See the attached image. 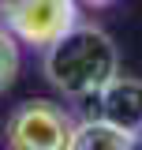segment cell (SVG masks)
I'll return each instance as SVG.
<instances>
[{
	"label": "cell",
	"instance_id": "6da1fadb",
	"mask_svg": "<svg viewBox=\"0 0 142 150\" xmlns=\"http://www.w3.org/2000/svg\"><path fill=\"white\" fill-rule=\"evenodd\" d=\"M41 71L49 86L60 90L64 98H97L120 75V53H116V41L101 26L79 23L56 45L45 49Z\"/></svg>",
	"mask_w": 142,
	"mask_h": 150
},
{
	"label": "cell",
	"instance_id": "7a4b0ae2",
	"mask_svg": "<svg viewBox=\"0 0 142 150\" xmlns=\"http://www.w3.org/2000/svg\"><path fill=\"white\" fill-rule=\"evenodd\" d=\"M0 26H8L19 45L45 53L79 26V0H0Z\"/></svg>",
	"mask_w": 142,
	"mask_h": 150
},
{
	"label": "cell",
	"instance_id": "3957f363",
	"mask_svg": "<svg viewBox=\"0 0 142 150\" xmlns=\"http://www.w3.org/2000/svg\"><path fill=\"white\" fill-rule=\"evenodd\" d=\"M75 116L56 101H22L8 112L4 139L8 150H67L75 135Z\"/></svg>",
	"mask_w": 142,
	"mask_h": 150
},
{
	"label": "cell",
	"instance_id": "277c9868",
	"mask_svg": "<svg viewBox=\"0 0 142 150\" xmlns=\"http://www.w3.org/2000/svg\"><path fill=\"white\" fill-rule=\"evenodd\" d=\"M93 101H97L93 116H101L108 124H120L127 131H142V79L116 75Z\"/></svg>",
	"mask_w": 142,
	"mask_h": 150
},
{
	"label": "cell",
	"instance_id": "5b68a950",
	"mask_svg": "<svg viewBox=\"0 0 142 150\" xmlns=\"http://www.w3.org/2000/svg\"><path fill=\"white\" fill-rule=\"evenodd\" d=\"M67 150H142V131H127L101 116H86L75 124Z\"/></svg>",
	"mask_w": 142,
	"mask_h": 150
},
{
	"label": "cell",
	"instance_id": "8992f818",
	"mask_svg": "<svg viewBox=\"0 0 142 150\" xmlns=\"http://www.w3.org/2000/svg\"><path fill=\"white\" fill-rule=\"evenodd\" d=\"M15 75H19V38L8 26H0V94L15 83Z\"/></svg>",
	"mask_w": 142,
	"mask_h": 150
},
{
	"label": "cell",
	"instance_id": "52a82bcc",
	"mask_svg": "<svg viewBox=\"0 0 142 150\" xmlns=\"http://www.w3.org/2000/svg\"><path fill=\"white\" fill-rule=\"evenodd\" d=\"M79 4H86V8H108L112 0H79Z\"/></svg>",
	"mask_w": 142,
	"mask_h": 150
}]
</instances>
